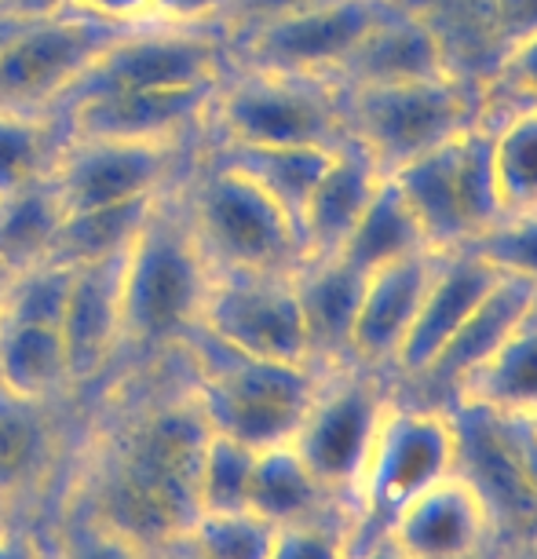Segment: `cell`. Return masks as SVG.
Returning a JSON list of instances; mask_svg holds the SVG:
<instances>
[{
  "label": "cell",
  "mask_w": 537,
  "mask_h": 559,
  "mask_svg": "<svg viewBox=\"0 0 537 559\" xmlns=\"http://www.w3.org/2000/svg\"><path fill=\"white\" fill-rule=\"evenodd\" d=\"M387 8L392 0H325L300 15L252 29L230 40L227 48L241 70L297 73V78H322L336 84L347 56Z\"/></svg>",
  "instance_id": "12"
},
{
  "label": "cell",
  "mask_w": 537,
  "mask_h": 559,
  "mask_svg": "<svg viewBox=\"0 0 537 559\" xmlns=\"http://www.w3.org/2000/svg\"><path fill=\"white\" fill-rule=\"evenodd\" d=\"M205 442L208 425L191 392L151 409L124 431L88 509L146 548L176 542L198 515V464Z\"/></svg>",
  "instance_id": "1"
},
{
  "label": "cell",
  "mask_w": 537,
  "mask_h": 559,
  "mask_svg": "<svg viewBox=\"0 0 537 559\" xmlns=\"http://www.w3.org/2000/svg\"><path fill=\"white\" fill-rule=\"evenodd\" d=\"M15 23H12V19H4V15H0V40H4L8 37V29H12Z\"/></svg>",
  "instance_id": "52"
},
{
  "label": "cell",
  "mask_w": 537,
  "mask_h": 559,
  "mask_svg": "<svg viewBox=\"0 0 537 559\" xmlns=\"http://www.w3.org/2000/svg\"><path fill=\"white\" fill-rule=\"evenodd\" d=\"M183 213L213 271H297L303 263L289 216L219 157L194 179Z\"/></svg>",
  "instance_id": "7"
},
{
  "label": "cell",
  "mask_w": 537,
  "mask_h": 559,
  "mask_svg": "<svg viewBox=\"0 0 537 559\" xmlns=\"http://www.w3.org/2000/svg\"><path fill=\"white\" fill-rule=\"evenodd\" d=\"M208 282H213V263L198 246L183 205L176 209L162 191L140 238L124 252L121 344L140 352L179 347L202 322Z\"/></svg>",
  "instance_id": "3"
},
{
  "label": "cell",
  "mask_w": 537,
  "mask_h": 559,
  "mask_svg": "<svg viewBox=\"0 0 537 559\" xmlns=\"http://www.w3.org/2000/svg\"><path fill=\"white\" fill-rule=\"evenodd\" d=\"M0 523H8V520H0Z\"/></svg>",
  "instance_id": "54"
},
{
  "label": "cell",
  "mask_w": 537,
  "mask_h": 559,
  "mask_svg": "<svg viewBox=\"0 0 537 559\" xmlns=\"http://www.w3.org/2000/svg\"><path fill=\"white\" fill-rule=\"evenodd\" d=\"M179 352L191 355V399L202 409L208 431L238 439L252 450L293 442L319 388V366L238 355L202 330L187 336Z\"/></svg>",
  "instance_id": "2"
},
{
  "label": "cell",
  "mask_w": 537,
  "mask_h": 559,
  "mask_svg": "<svg viewBox=\"0 0 537 559\" xmlns=\"http://www.w3.org/2000/svg\"><path fill=\"white\" fill-rule=\"evenodd\" d=\"M162 194L151 198H132V202L118 205H99L84 209V213H62L56 246L51 257L62 267H81V263H96L129 252V246L140 238L143 224L154 213V202Z\"/></svg>",
  "instance_id": "30"
},
{
  "label": "cell",
  "mask_w": 537,
  "mask_h": 559,
  "mask_svg": "<svg viewBox=\"0 0 537 559\" xmlns=\"http://www.w3.org/2000/svg\"><path fill=\"white\" fill-rule=\"evenodd\" d=\"M256 453L260 450L246 442L208 431L202 464H198V512H249Z\"/></svg>",
  "instance_id": "34"
},
{
  "label": "cell",
  "mask_w": 537,
  "mask_h": 559,
  "mask_svg": "<svg viewBox=\"0 0 537 559\" xmlns=\"http://www.w3.org/2000/svg\"><path fill=\"white\" fill-rule=\"evenodd\" d=\"M143 542H135L132 534H124L121 526L103 520L99 512L84 509L77 520L62 534V552L59 559H146Z\"/></svg>",
  "instance_id": "39"
},
{
  "label": "cell",
  "mask_w": 537,
  "mask_h": 559,
  "mask_svg": "<svg viewBox=\"0 0 537 559\" xmlns=\"http://www.w3.org/2000/svg\"><path fill=\"white\" fill-rule=\"evenodd\" d=\"M219 146H336L347 135L344 92L297 73L238 70L208 103Z\"/></svg>",
  "instance_id": "6"
},
{
  "label": "cell",
  "mask_w": 537,
  "mask_h": 559,
  "mask_svg": "<svg viewBox=\"0 0 537 559\" xmlns=\"http://www.w3.org/2000/svg\"><path fill=\"white\" fill-rule=\"evenodd\" d=\"M351 559H409V556L398 552L384 534H370V537H355Z\"/></svg>",
  "instance_id": "47"
},
{
  "label": "cell",
  "mask_w": 537,
  "mask_h": 559,
  "mask_svg": "<svg viewBox=\"0 0 537 559\" xmlns=\"http://www.w3.org/2000/svg\"><path fill=\"white\" fill-rule=\"evenodd\" d=\"M392 399L395 381L387 373L355 362L330 366L319 373L314 399L293 436V450L314 472V479L347 509Z\"/></svg>",
  "instance_id": "8"
},
{
  "label": "cell",
  "mask_w": 537,
  "mask_h": 559,
  "mask_svg": "<svg viewBox=\"0 0 537 559\" xmlns=\"http://www.w3.org/2000/svg\"><path fill=\"white\" fill-rule=\"evenodd\" d=\"M472 249L498 274H509V278H520L537 289V209L501 216L472 241Z\"/></svg>",
  "instance_id": "38"
},
{
  "label": "cell",
  "mask_w": 537,
  "mask_h": 559,
  "mask_svg": "<svg viewBox=\"0 0 537 559\" xmlns=\"http://www.w3.org/2000/svg\"><path fill=\"white\" fill-rule=\"evenodd\" d=\"M501 559H523L520 552H512V556H501Z\"/></svg>",
  "instance_id": "53"
},
{
  "label": "cell",
  "mask_w": 537,
  "mask_h": 559,
  "mask_svg": "<svg viewBox=\"0 0 537 559\" xmlns=\"http://www.w3.org/2000/svg\"><path fill=\"white\" fill-rule=\"evenodd\" d=\"M490 37L498 56L515 40L537 34V0H490Z\"/></svg>",
  "instance_id": "42"
},
{
  "label": "cell",
  "mask_w": 537,
  "mask_h": 559,
  "mask_svg": "<svg viewBox=\"0 0 537 559\" xmlns=\"http://www.w3.org/2000/svg\"><path fill=\"white\" fill-rule=\"evenodd\" d=\"M227 0H151V23L165 26H216Z\"/></svg>",
  "instance_id": "43"
},
{
  "label": "cell",
  "mask_w": 537,
  "mask_h": 559,
  "mask_svg": "<svg viewBox=\"0 0 537 559\" xmlns=\"http://www.w3.org/2000/svg\"><path fill=\"white\" fill-rule=\"evenodd\" d=\"M59 146L62 143L51 135L40 114L0 107V194L26 187L37 176H48Z\"/></svg>",
  "instance_id": "35"
},
{
  "label": "cell",
  "mask_w": 537,
  "mask_h": 559,
  "mask_svg": "<svg viewBox=\"0 0 537 559\" xmlns=\"http://www.w3.org/2000/svg\"><path fill=\"white\" fill-rule=\"evenodd\" d=\"M520 556H523V559H537V531L520 545Z\"/></svg>",
  "instance_id": "50"
},
{
  "label": "cell",
  "mask_w": 537,
  "mask_h": 559,
  "mask_svg": "<svg viewBox=\"0 0 537 559\" xmlns=\"http://www.w3.org/2000/svg\"><path fill=\"white\" fill-rule=\"evenodd\" d=\"M216 88L194 92H84L67 99L70 140H121L176 146L194 124L208 121Z\"/></svg>",
  "instance_id": "15"
},
{
  "label": "cell",
  "mask_w": 537,
  "mask_h": 559,
  "mask_svg": "<svg viewBox=\"0 0 537 559\" xmlns=\"http://www.w3.org/2000/svg\"><path fill=\"white\" fill-rule=\"evenodd\" d=\"M493 559H501V556H493Z\"/></svg>",
  "instance_id": "55"
},
{
  "label": "cell",
  "mask_w": 537,
  "mask_h": 559,
  "mask_svg": "<svg viewBox=\"0 0 537 559\" xmlns=\"http://www.w3.org/2000/svg\"><path fill=\"white\" fill-rule=\"evenodd\" d=\"M0 388L45 403L73 388L59 325L0 319Z\"/></svg>",
  "instance_id": "27"
},
{
  "label": "cell",
  "mask_w": 537,
  "mask_h": 559,
  "mask_svg": "<svg viewBox=\"0 0 537 559\" xmlns=\"http://www.w3.org/2000/svg\"><path fill=\"white\" fill-rule=\"evenodd\" d=\"M534 304H537L534 286L501 274L498 286L479 300V308L468 314L465 325H461V330L446 341V347L435 355V362H431L414 384H403V388H417V392H425L417 403L450 406L461 381H465L472 369H479L504 341H509L515 325L534 311Z\"/></svg>",
  "instance_id": "18"
},
{
  "label": "cell",
  "mask_w": 537,
  "mask_h": 559,
  "mask_svg": "<svg viewBox=\"0 0 537 559\" xmlns=\"http://www.w3.org/2000/svg\"><path fill=\"white\" fill-rule=\"evenodd\" d=\"M227 40L216 26L143 23L121 29L67 99L84 92H194L227 78ZM62 99V103H67Z\"/></svg>",
  "instance_id": "9"
},
{
  "label": "cell",
  "mask_w": 537,
  "mask_h": 559,
  "mask_svg": "<svg viewBox=\"0 0 537 559\" xmlns=\"http://www.w3.org/2000/svg\"><path fill=\"white\" fill-rule=\"evenodd\" d=\"M425 249H428V241H425V230L417 224L414 209L406 205L395 179L384 176L377 194L370 198V205H366V213L358 216L355 230L347 235L344 249L336 252V257L347 260L362 274H370L377 267H384V263H395Z\"/></svg>",
  "instance_id": "29"
},
{
  "label": "cell",
  "mask_w": 537,
  "mask_h": 559,
  "mask_svg": "<svg viewBox=\"0 0 537 559\" xmlns=\"http://www.w3.org/2000/svg\"><path fill=\"white\" fill-rule=\"evenodd\" d=\"M121 29L81 12L15 23L0 40V107L40 114L62 103Z\"/></svg>",
  "instance_id": "11"
},
{
  "label": "cell",
  "mask_w": 537,
  "mask_h": 559,
  "mask_svg": "<svg viewBox=\"0 0 537 559\" xmlns=\"http://www.w3.org/2000/svg\"><path fill=\"white\" fill-rule=\"evenodd\" d=\"M490 129L493 176H498L501 213L537 209V107H512L482 121Z\"/></svg>",
  "instance_id": "32"
},
{
  "label": "cell",
  "mask_w": 537,
  "mask_h": 559,
  "mask_svg": "<svg viewBox=\"0 0 537 559\" xmlns=\"http://www.w3.org/2000/svg\"><path fill=\"white\" fill-rule=\"evenodd\" d=\"M482 88L504 92L512 99V107H537V34L504 48L498 62H493L490 78L482 81Z\"/></svg>",
  "instance_id": "40"
},
{
  "label": "cell",
  "mask_w": 537,
  "mask_h": 559,
  "mask_svg": "<svg viewBox=\"0 0 537 559\" xmlns=\"http://www.w3.org/2000/svg\"><path fill=\"white\" fill-rule=\"evenodd\" d=\"M70 267L56 260H40L34 267L12 271L4 297V314L0 319L19 322H51L62 330V308H67Z\"/></svg>",
  "instance_id": "37"
},
{
  "label": "cell",
  "mask_w": 537,
  "mask_h": 559,
  "mask_svg": "<svg viewBox=\"0 0 537 559\" xmlns=\"http://www.w3.org/2000/svg\"><path fill=\"white\" fill-rule=\"evenodd\" d=\"M454 146L457 140H450L435 146V151L409 157V162L387 173L395 179L398 191H403L406 205L414 209L431 252H454L472 246V227L465 219V209H461L457 176H454Z\"/></svg>",
  "instance_id": "25"
},
{
  "label": "cell",
  "mask_w": 537,
  "mask_h": 559,
  "mask_svg": "<svg viewBox=\"0 0 537 559\" xmlns=\"http://www.w3.org/2000/svg\"><path fill=\"white\" fill-rule=\"evenodd\" d=\"M146 559H187V556H183V548H179L176 542H168V545L151 548V552H146Z\"/></svg>",
  "instance_id": "48"
},
{
  "label": "cell",
  "mask_w": 537,
  "mask_h": 559,
  "mask_svg": "<svg viewBox=\"0 0 537 559\" xmlns=\"http://www.w3.org/2000/svg\"><path fill=\"white\" fill-rule=\"evenodd\" d=\"M8 282H12V267L0 263V314H4V297H8Z\"/></svg>",
  "instance_id": "49"
},
{
  "label": "cell",
  "mask_w": 537,
  "mask_h": 559,
  "mask_svg": "<svg viewBox=\"0 0 537 559\" xmlns=\"http://www.w3.org/2000/svg\"><path fill=\"white\" fill-rule=\"evenodd\" d=\"M0 559H51L45 542L37 537V531L8 520L0 523Z\"/></svg>",
  "instance_id": "46"
},
{
  "label": "cell",
  "mask_w": 537,
  "mask_h": 559,
  "mask_svg": "<svg viewBox=\"0 0 537 559\" xmlns=\"http://www.w3.org/2000/svg\"><path fill=\"white\" fill-rule=\"evenodd\" d=\"M293 286H297L311 362L319 369L347 362L358 304H362V289H366V274L341 257L303 260L293 271Z\"/></svg>",
  "instance_id": "22"
},
{
  "label": "cell",
  "mask_w": 537,
  "mask_h": 559,
  "mask_svg": "<svg viewBox=\"0 0 537 559\" xmlns=\"http://www.w3.org/2000/svg\"><path fill=\"white\" fill-rule=\"evenodd\" d=\"M121 278L124 252L70 267L67 308H62V344H67L73 384L96 377L124 341Z\"/></svg>",
  "instance_id": "20"
},
{
  "label": "cell",
  "mask_w": 537,
  "mask_h": 559,
  "mask_svg": "<svg viewBox=\"0 0 537 559\" xmlns=\"http://www.w3.org/2000/svg\"><path fill=\"white\" fill-rule=\"evenodd\" d=\"M81 15H92L110 26H143L151 23V0H81Z\"/></svg>",
  "instance_id": "44"
},
{
  "label": "cell",
  "mask_w": 537,
  "mask_h": 559,
  "mask_svg": "<svg viewBox=\"0 0 537 559\" xmlns=\"http://www.w3.org/2000/svg\"><path fill=\"white\" fill-rule=\"evenodd\" d=\"M59 224L62 205L56 187H51V176H37L26 187L0 194V263L23 271L48 260Z\"/></svg>",
  "instance_id": "31"
},
{
  "label": "cell",
  "mask_w": 537,
  "mask_h": 559,
  "mask_svg": "<svg viewBox=\"0 0 537 559\" xmlns=\"http://www.w3.org/2000/svg\"><path fill=\"white\" fill-rule=\"evenodd\" d=\"M198 330L267 362H311L293 271H213Z\"/></svg>",
  "instance_id": "10"
},
{
  "label": "cell",
  "mask_w": 537,
  "mask_h": 559,
  "mask_svg": "<svg viewBox=\"0 0 537 559\" xmlns=\"http://www.w3.org/2000/svg\"><path fill=\"white\" fill-rule=\"evenodd\" d=\"M319 4H325V0H227L224 19H219V34H224V40L230 45V40L252 34V29L271 26L289 15H300Z\"/></svg>",
  "instance_id": "41"
},
{
  "label": "cell",
  "mask_w": 537,
  "mask_h": 559,
  "mask_svg": "<svg viewBox=\"0 0 537 559\" xmlns=\"http://www.w3.org/2000/svg\"><path fill=\"white\" fill-rule=\"evenodd\" d=\"M520 420H523V425H526V428H530V436L537 439V409H534V414H526V417H520Z\"/></svg>",
  "instance_id": "51"
},
{
  "label": "cell",
  "mask_w": 537,
  "mask_h": 559,
  "mask_svg": "<svg viewBox=\"0 0 537 559\" xmlns=\"http://www.w3.org/2000/svg\"><path fill=\"white\" fill-rule=\"evenodd\" d=\"M501 274L479 257L476 249H454V252H439L435 267H431L425 300L417 308L414 330H409L403 352L395 362V388L414 384L425 369L435 362V355L446 347V341L454 336L472 311L479 308V300L498 286Z\"/></svg>",
  "instance_id": "16"
},
{
  "label": "cell",
  "mask_w": 537,
  "mask_h": 559,
  "mask_svg": "<svg viewBox=\"0 0 537 559\" xmlns=\"http://www.w3.org/2000/svg\"><path fill=\"white\" fill-rule=\"evenodd\" d=\"M56 425L45 399L0 388V520L48 483L56 464Z\"/></svg>",
  "instance_id": "23"
},
{
  "label": "cell",
  "mask_w": 537,
  "mask_h": 559,
  "mask_svg": "<svg viewBox=\"0 0 537 559\" xmlns=\"http://www.w3.org/2000/svg\"><path fill=\"white\" fill-rule=\"evenodd\" d=\"M479 114L482 84L461 73L344 92L347 135H355L384 173L457 140L465 129L479 124Z\"/></svg>",
  "instance_id": "5"
},
{
  "label": "cell",
  "mask_w": 537,
  "mask_h": 559,
  "mask_svg": "<svg viewBox=\"0 0 537 559\" xmlns=\"http://www.w3.org/2000/svg\"><path fill=\"white\" fill-rule=\"evenodd\" d=\"M172 151L176 146L165 143L70 140L67 135L48 176L62 213H84V209L162 194Z\"/></svg>",
  "instance_id": "14"
},
{
  "label": "cell",
  "mask_w": 537,
  "mask_h": 559,
  "mask_svg": "<svg viewBox=\"0 0 537 559\" xmlns=\"http://www.w3.org/2000/svg\"><path fill=\"white\" fill-rule=\"evenodd\" d=\"M439 252H414L395 263H384L366 274L362 304H358V319L351 330V352L347 362L377 369V373H395L398 352H403L409 330H414L417 308L425 300L431 267H435ZM395 381V377H392Z\"/></svg>",
  "instance_id": "17"
},
{
  "label": "cell",
  "mask_w": 537,
  "mask_h": 559,
  "mask_svg": "<svg viewBox=\"0 0 537 559\" xmlns=\"http://www.w3.org/2000/svg\"><path fill=\"white\" fill-rule=\"evenodd\" d=\"M501 520L468 472L439 479L406 501L384 526V537L409 559H493Z\"/></svg>",
  "instance_id": "13"
},
{
  "label": "cell",
  "mask_w": 537,
  "mask_h": 559,
  "mask_svg": "<svg viewBox=\"0 0 537 559\" xmlns=\"http://www.w3.org/2000/svg\"><path fill=\"white\" fill-rule=\"evenodd\" d=\"M387 173L355 135H344L333 146L330 165L319 176L300 216V252L303 260H325L344 249L358 216L366 213Z\"/></svg>",
  "instance_id": "19"
},
{
  "label": "cell",
  "mask_w": 537,
  "mask_h": 559,
  "mask_svg": "<svg viewBox=\"0 0 537 559\" xmlns=\"http://www.w3.org/2000/svg\"><path fill=\"white\" fill-rule=\"evenodd\" d=\"M0 4H4V0H0Z\"/></svg>",
  "instance_id": "56"
},
{
  "label": "cell",
  "mask_w": 537,
  "mask_h": 559,
  "mask_svg": "<svg viewBox=\"0 0 537 559\" xmlns=\"http://www.w3.org/2000/svg\"><path fill=\"white\" fill-rule=\"evenodd\" d=\"M355 515L347 504L314 515L303 523L275 526L267 559H351Z\"/></svg>",
  "instance_id": "36"
},
{
  "label": "cell",
  "mask_w": 537,
  "mask_h": 559,
  "mask_svg": "<svg viewBox=\"0 0 537 559\" xmlns=\"http://www.w3.org/2000/svg\"><path fill=\"white\" fill-rule=\"evenodd\" d=\"M275 526L256 512H198L176 537L187 559H267Z\"/></svg>",
  "instance_id": "33"
},
{
  "label": "cell",
  "mask_w": 537,
  "mask_h": 559,
  "mask_svg": "<svg viewBox=\"0 0 537 559\" xmlns=\"http://www.w3.org/2000/svg\"><path fill=\"white\" fill-rule=\"evenodd\" d=\"M461 468V425L450 406L392 399L351 493L355 537L381 534L387 520Z\"/></svg>",
  "instance_id": "4"
},
{
  "label": "cell",
  "mask_w": 537,
  "mask_h": 559,
  "mask_svg": "<svg viewBox=\"0 0 537 559\" xmlns=\"http://www.w3.org/2000/svg\"><path fill=\"white\" fill-rule=\"evenodd\" d=\"M330 154L333 146H219L216 157L246 176L249 183H256L289 216L300 238L303 205L330 165Z\"/></svg>",
  "instance_id": "26"
},
{
  "label": "cell",
  "mask_w": 537,
  "mask_h": 559,
  "mask_svg": "<svg viewBox=\"0 0 537 559\" xmlns=\"http://www.w3.org/2000/svg\"><path fill=\"white\" fill-rule=\"evenodd\" d=\"M490 417H526L537 409V304L487 362L461 381L454 403Z\"/></svg>",
  "instance_id": "24"
},
{
  "label": "cell",
  "mask_w": 537,
  "mask_h": 559,
  "mask_svg": "<svg viewBox=\"0 0 537 559\" xmlns=\"http://www.w3.org/2000/svg\"><path fill=\"white\" fill-rule=\"evenodd\" d=\"M330 490L314 479V472L303 464V457L293 450V442L282 447H267L256 453V468H252V490H249V512H256L260 520L271 526L303 523L314 515L336 509Z\"/></svg>",
  "instance_id": "28"
},
{
  "label": "cell",
  "mask_w": 537,
  "mask_h": 559,
  "mask_svg": "<svg viewBox=\"0 0 537 559\" xmlns=\"http://www.w3.org/2000/svg\"><path fill=\"white\" fill-rule=\"evenodd\" d=\"M442 73H457L446 56V45L425 19L392 0V8L377 19L370 34L347 56L341 73H336V88H377V84H403L442 78Z\"/></svg>",
  "instance_id": "21"
},
{
  "label": "cell",
  "mask_w": 537,
  "mask_h": 559,
  "mask_svg": "<svg viewBox=\"0 0 537 559\" xmlns=\"http://www.w3.org/2000/svg\"><path fill=\"white\" fill-rule=\"evenodd\" d=\"M81 0H4L0 15L12 23H40V19H59V15H77Z\"/></svg>",
  "instance_id": "45"
}]
</instances>
